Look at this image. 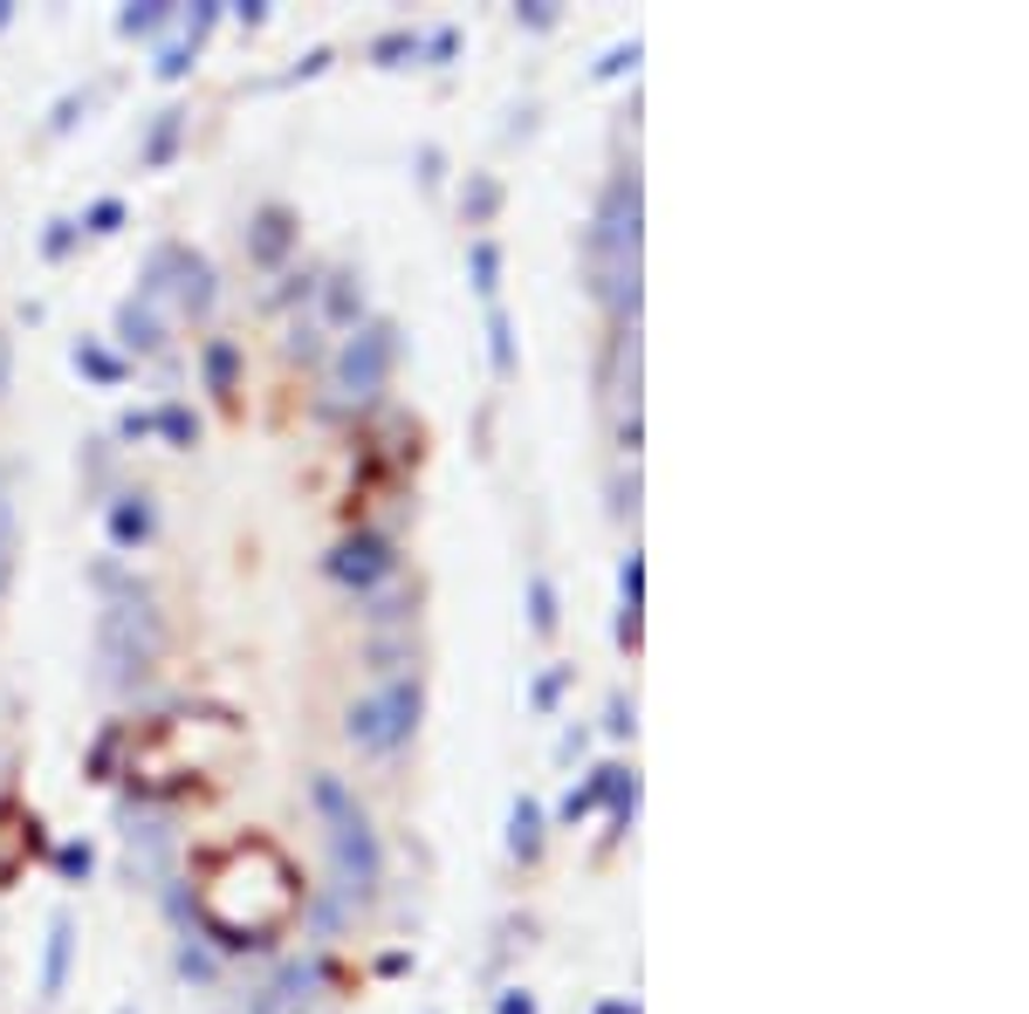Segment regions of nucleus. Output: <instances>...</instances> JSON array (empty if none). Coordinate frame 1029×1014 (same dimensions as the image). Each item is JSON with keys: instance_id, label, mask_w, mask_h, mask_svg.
Returning <instances> with one entry per match:
<instances>
[{"instance_id": "19", "label": "nucleus", "mask_w": 1029, "mask_h": 1014, "mask_svg": "<svg viewBox=\"0 0 1029 1014\" xmlns=\"http://www.w3.org/2000/svg\"><path fill=\"white\" fill-rule=\"evenodd\" d=\"M233 363H241V357H233V343L213 337V343H207V384H213L220 398H233Z\"/></svg>"}, {"instance_id": "22", "label": "nucleus", "mask_w": 1029, "mask_h": 1014, "mask_svg": "<svg viewBox=\"0 0 1029 1014\" xmlns=\"http://www.w3.org/2000/svg\"><path fill=\"white\" fill-rule=\"evenodd\" d=\"M158 425H166L172 445H192V439H200V419H192L186 404H166V412H158Z\"/></svg>"}, {"instance_id": "26", "label": "nucleus", "mask_w": 1029, "mask_h": 1014, "mask_svg": "<svg viewBox=\"0 0 1029 1014\" xmlns=\"http://www.w3.org/2000/svg\"><path fill=\"white\" fill-rule=\"evenodd\" d=\"M371 56H378V62L391 69V62H399V56H419V34H384V42H378Z\"/></svg>"}, {"instance_id": "20", "label": "nucleus", "mask_w": 1029, "mask_h": 1014, "mask_svg": "<svg viewBox=\"0 0 1029 1014\" xmlns=\"http://www.w3.org/2000/svg\"><path fill=\"white\" fill-rule=\"evenodd\" d=\"M76 371H90V378L117 384V378H124V363H117L110 350H97V343H76Z\"/></svg>"}, {"instance_id": "23", "label": "nucleus", "mask_w": 1029, "mask_h": 1014, "mask_svg": "<svg viewBox=\"0 0 1029 1014\" xmlns=\"http://www.w3.org/2000/svg\"><path fill=\"white\" fill-rule=\"evenodd\" d=\"M494 199H501V185H494V179H473V185H467V213H473V227H481V220L494 213Z\"/></svg>"}, {"instance_id": "29", "label": "nucleus", "mask_w": 1029, "mask_h": 1014, "mask_svg": "<svg viewBox=\"0 0 1029 1014\" xmlns=\"http://www.w3.org/2000/svg\"><path fill=\"white\" fill-rule=\"evenodd\" d=\"M56 864H62V877H90V843H69V850H56Z\"/></svg>"}, {"instance_id": "14", "label": "nucleus", "mask_w": 1029, "mask_h": 1014, "mask_svg": "<svg viewBox=\"0 0 1029 1014\" xmlns=\"http://www.w3.org/2000/svg\"><path fill=\"white\" fill-rule=\"evenodd\" d=\"M179 131H186V110H158V124L144 138V165H166V158L179 151Z\"/></svg>"}, {"instance_id": "6", "label": "nucleus", "mask_w": 1029, "mask_h": 1014, "mask_svg": "<svg viewBox=\"0 0 1029 1014\" xmlns=\"http://www.w3.org/2000/svg\"><path fill=\"white\" fill-rule=\"evenodd\" d=\"M391 570H399V555H391L384 535H350V542H337V555H330V576L350 583V590H371V583H384Z\"/></svg>"}, {"instance_id": "4", "label": "nucleus", "mask_w": 1029, "mask_h": 1014, "mask_svg": "<svg viewBox=\"0 0 1029 1014\" xmlns=\"http://www.w3.org/2000/svg\"><path fill=\"white\" fill-rule=\"evenodd\" d=\"M391 350H399V330H391V322H364V330L337 350V371H330L337 404H371L384 391V378H391Z\"/></svg>"}, {"instance_id": "31", "label": "nucleus", "mask_w": 1029, "mask_h": 1014, "mask_svg": "<svg viewBox=\"0 0 1029 1014\" xmlns=\"http://www.w3.org/2000/svg\"><path fill=\"white\" fill-rule=\"evenodd\" d=\"M631 62H639V42H625V49H611V56L598 62V76H618V69H631Z\"/></svg>"}, {"instance_id": "2", "label": "nucleus", "mask_w": 1029, "mask_h": 1014, "mask_svg": "<svg viewBox=\"0 0 1029 1014\" xmlns=\"http://www.w3.org/2000/svg\"><path fill=\"white\" fill-rule=\"evenodd\" d=\"M158 644H166V624H158L151 596L117 590L103 603V618H97V679L110 685V693H124V685H138L158 665Z\"/></svg>"}, {"instance_id": "9", "label": "nucleus", "mask_w": 1029, "mask_h": 1014, "mask_svg": "<svg viewBox=\"0 0 1029 1014\" xmlns=\"http://www.w3.org/2000/svg\"><path fill=\"white\" fill-rule=\"evenodd\" d=\"M69 953H76V918L56 912V918H49V953H42V1001L62 994V981H69Z\"/></svg>"}, {"instance_id": "7", "label": "nucleus", "mask_w": 1029, "mask_h": 1014, "mask_svg": "<svg viewBox=\"0 0 1029 1014\" xmlns=\"http://www.w3.org/2000/svg\"><path fill=\"white\" fill-rule=\"evenodd\" d=\"M158 254H166V274H179V281H172L179 309H186V315H207V309H213V261L192 254V248H158Z\"/></svg>"}, {"instance_id": "36", "label": "nucleus", "mask_w": 1029, "mask_h": 1014, "mask_svg": "<svg viewBox=\"0 0 1029 1014\" xmlns=\"http://www.w3.org/2000/svg\"><path fill=\"white\" fill-rule=\"evenodd\" d=\"M598 1014H639V1007H625V1001H611V1007H598Z\"/></svg>"}, {"instance_id": "25", "label": "nucleus", "mask_w": 1029, "mask_h": 1014, "mask_svg": "<svg viewBox=\"0 0 1029 1014\" xmlns=\"http://www.w3.org/2000/svg\"><path fill=\"white\" fill-rule=\"evenodd\" d=\"M69 240H76V220H49V233H42V254H49V261H62V254H69Z\"/></svg>"}, {"instance_id": "8", "label": "nucleus", "mask_w": 1029, "mask_h": 1014, "mask_svg": "<svg viewBox=\"0 0 1029 1014\" xmlns=\"http://www.w3.org/2000/svg\"><path fill=\"white\" fill-rule=\"evenodd\" d=\"M151 529H158V514H151V494H117V501H110V542H117V549H138V542H151Z\"/></svg>"}, {"instance_id": "33", "label": "nucleus", "mask_w": 1029, "mask_h": 1014, "mask_svg": "<svg viewBox=\"0 0 1029 1014\" xmlns=\"http://www.w3.org/2000/svg\"><path fill=\"white\" fill-rule=\"evenodd\" d=\"M605 726H611V734H631V706H625V700H611V720H605Z\"/></svg>"}, {"instance_id": "38", "label": "nucleus", "mask_w": 1029, "mask_h": 1014, "mask_svg": "<svg viewBox=\"0 0 1029 1014\" xmlns=\"http://www.w3.org/2000/svg\"><path fill=\"white\" fill-rule=\"evenodd\" d=\"M117 1014H138V1007H117Z\"/></svg>"}, {"instance_id": "21", "label": "nucleus", "mask_w": 1029, "mask_h": 1014, "mask_svg": "<svg viewBox=\"0 0 1029 1014\" xmlns=\"http://www.w3.org/2000/svg\"><path fill=\"white\" fill-rule=\"evenodd\" d=\"M14 508L8 501H0V596H8V583H14Z\"/></svg>"}, {"instance_id": "17", "label": "nucleus", "mask_w": 1029, "mask_h": 1014, "mask_svg": "<svg viewBox=\"0 0 1029 1014\" xmlns=\"http://www.w3.org/2000/svg\"><path fill=\"white\" fill-rule=\"evenodd\" d=\"M166 21H172V8H166V0H131V8L117 14V28H124V34H158Z\"/></svg>"}, {"instance_id": "18", "label": "nucleus", "mask_w": 1029, "mask_h": 1014, "mask_svg": "<svg viewBox=\"0 0 1029 1014\" xmlns=\"http://www.w3.org/2000/svg\"><path fill=\"white\" fill-rule=\"evenodd\" d=\"M529 624H536V637L557 631V590H549V576H542V570L529 576Z\"/></svg>"}, {"instance_id": "37", "label": "nucleus", "mask_w": 1029, "mask_h": 1014, "mask_svg": "<svg viewBox=\"0 0 1029 1014\" xmlns=\"http://www.w3.org/2000/svg\"><path fill=\"white\" fill-rule=\"evenodd\" d=\"M8 21H14V8H8V0H0V28H8Z\"/></svg>"}, {"instance_id": "11", "label": "nucleus", "mask_w": 1029, "mask_h": 1014, "mask_svg": "<svg viewBox=\"0 0 1029 1014\" xmlns=\"http://www.w3.org/2000/svg\"><path fill=\"white\" fill-rule=\"evenodd\" d=\"M289 240H296V227H289V213L282 207H268L261 220H254V233H248V254L268 268V261H282L289 254Z\"/></svg>"}, {"instance_id": "28", "label": "nucleus", "mask_w": 1029, "mask_h": 1014, "mask_svg": "<svg viewBox=\"0 0 1029 1014\" xmlns=\"http://www.w3.org/2000/svg\"><path fill=\"white\" fill-rule=\"evenodd\" d=\"M192 56H200V49H186V42L158 49V76H186V69H192Z\"/></svg>"}, {"instance_id": "24", "label": "nucleus", "mask_w": 1029, "mask_h": 1014, "mask_svg": "<svg viewBox=\"0 0 1029 1014\" xmlns=\"http://www.w3.org/2000/svg\"><path fill=\"white\" fill-rule=\"evenodd\" d=\"M83 227H90V233H117V227H124V207H117V199H97Z\"/></svg>"}, {"instance_id": "27", "label": "nucleus", "mask_w": 1029, "mask_h": 1014, "mask_svg": "<svg viewBox=\"0 0 1029 1014\" xmlns=\"http://www.w3.org/2000/svg\"><path fill=\"white\" fill-rule=\"evenodd\" d=\"M563 679H570L563 665H557V672H542V679H536V693H529V700H536V713H549V706H557V693H563Z\"/></svg>"}, {"instance_id": "5", "label": "nucleus", "mask_w": 1029, "mask_h": 1014, "mask_svg": "<svg viewBox=\"0 0 1029 1014\" xmlns=\"http://www.w3.org/2000/svg\"><path fill=\"white\" fill-rule=\"evenodd\" d=\"M590 261H639V172H618L605 185L598 227H590Z\"/></svg>"}, {"instance_id": "10", "label": "nucleus", "mask_w": 1029, "mask_h": 1014, "mask_svg": "<svg viewBox=\"0 0 1029 1014\" xmlns=\"http://www.w3.org/2000/svg\"><path fill=\"white\" fill-rule=\"evenodd\" d=\"M508 850H514L522 864H536V857H542V802H536V795L514 802V816H508Z\"/></svg>"}, {"instance_id": "13", "label": "nucleus", "mask_w": 1029, "mask_h": 1014, "mask_svg": "<svg viewBox=\"0 0 1029 1014\" xmlns=\"http://www.w3.org/2000/svg\"><path fill=\"white\" fill-rule=\"evenodd\" d=\"M488 357H494V378L514 371V322H508L501 302H488Z\"/></svg>"}, {"instance_id": "1", "label": "nucleus", "mask_w": 1029, "mask_h": 1014, "mask_svg": "<svg viewBox=\"0 0 1029 1014\" xmlns=\"http://www.w3.org/2000/svg\"><path fill=\"white\" fill-rule=\"evenodd\" d=\"M309 802H316V816H323V843H330V877H337V898H343V905H371L384 857H378V830L364 823L358 795H350L337 775H309Z\"/></svg>"}, {"instance_id": "32", "label": "nucleus", "mask_w": 1029, "mask_h": 1014, "mask_svg": "<svg viewBox=\"0 0 1029 1014\" xmlns=\"http://www.w3.org/2000/svg\"><path fill=\"white\" fill-rule=\"evenodd\" d=\"M522 21H529V28H549L557 14H549V0H529V8H522Z\"/></svg>"}, {"instance_id": "3", "label": "nucleus", "mask_w": 1029, "mask_h": 1014, "mask_svg": "<svg viewBox=\"0 0 1029 1014\" xmlns=\"http://www.w3.org/2000/svg\"><path fill=\"white\" fill-rule=\"evenodd\" d=\"M343 726H350V741H358L364 754L406 747L412 726H419V679H391V685H378V693H364Z\"/></svg>"}, {"instance_id": "35", "label": "nucleus", "mask_w": 1029, "mask_h": 1014, "mask_svg": "<svg viewBox=\"0 0 1029 1014\" xmlns=\"http://www.w3.org/2000/svg\"><path fill=\"white\" fill-rule=\"evenodd\" d=\"M501 1014H536V1001L529 994H501Z\"/></svg>"}, {"instance_id": "16", "label": "nucleus", "mask_w": 1029, "mask_h": 1014, "mask_svg": "<svg viewBox=\"0 0 1029 1014\" xmlns=\"http://www.w3.org/2000/svg\"><path fill=\"white\" fill-rule=\"evenodd\" d=\"M467 261H473V289L494 302V289H501V248H494V240H473Z\"/></svg>"}, {"instance_id": "15", "label": "nucleus", "mask_w": 1029, "mask_h": 1014, "mask_svg": "<svg viewBox=\"0 0 1029 1014\" xmlns=\"http://www.w3.org/2000/svg\"><path fill=\"white\" fill-rule=\"evenodd\" d=\"M618 590H625V637L639 631V596H646V555L631 549L625 555V570H618Z\"/></svg>"}, {"instance_id": "34", "label": "nucleus", "mask_w": 1029, "mask_h": 1014, "mask_svg": "<svg viewBox=\"0 0 1029 1014\" xmlns=\"http://www.w3.org/2000/svg\"><path fill=\"white\" fill-rule=\"evenodd\" d=\"M8 371H14V343H8V330H0V391H8Z\"/></svg>"}, {"instance_id": "12", "label": "nucleus", "mask_w": 1029, "mask_h": 1014, "mask_svg": "<svg viewBox=\"0 0 1029 1014\" xmlns=\"http://www.w3.org/2000/svg\"><path fill=\"white\" fill-rule=\"evenodd\" d=\"M117 337H124L131 350H158L166 337H158V315H151V295H131L124 309H117Z\"/></svg>"}, {"instance_id": "30", "label": "nucleus", "mask_w": 1029, "mask_h": 1014, "mask_svg": "<svg viewBox=\"0 0 1029 1014\" xmlns=\"http://www.w3.org/2000/svg\"><path fill=\"white\" fill-rule=\"evenodd\" d=\"M330 315H358V295H350V274H337V289H330Z\"/></svg>"}]
</instances>
